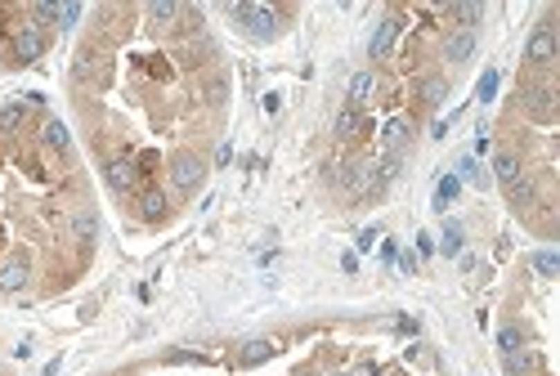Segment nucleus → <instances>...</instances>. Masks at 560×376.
Returning a JSON list of instances; mask_svg holds the SVG:
<instances>
[{"instance_id": "f257e3e1", "label": "nucleus", "mask_w": 560, "mask_h": 376, "mask_svg": "<svg viewBox=\"0 0 560 376\" xmlns=\"http://www.w3.org/2000/svg\"><path fill=\"white\" fill-rule=\"evenodd\" d=\"M229 14L238 18L251 36H260V41H269V36L278 32V14H273V9H264V5H229Z\"/></svg>"}, {"instance_id": "f03ea898", "label": "nucleus", "mask_w": 560, "mask_h": 376, "mask_svg": "<svg viewBox=\"0 0 560 376\" xmlns=\"http://www.w3.org/2000/svg\"><path fill=\"white\" fill-rule=\"evenodd\" d=\"M170 184L179 188V193H193L197 184H202V162H197V157H175V162H170Z\"/></svg>"}, {"instance_id": "7ed1b4c3", "label": "nucleus", "mask_w": 560, "mask_h": 376, "mask_svg": "<svg viewBox=\"0 0 560 376\" xmlns=\"http://www.w3.org/2000/svg\"><path fill=\"white\" fill-rule=\"evenodd\" d=\"M498 350H502V359H507V372H525L529 368V359H525V354H520V350H525V341H520V332H516V327H502V332H498Z\"/></svg>"}, {"instance_id": "20e7f679", "label": "nucleus", "mask_w": 560, "mask_h": 376, "mask_svg": "<svg viewBox=\"0 0 560 376\" xmlns=\"http://www.w3.org/2000/svg\"><path fill=\"white\" fill-rule=\"evenodd\" d=\"M41 50H45L41 27H36V23H23V27L14 32V54H18L23 63H32V59H41Z\"/></svg>"}, {"instance_id": "39448f33", "label": "nucleus", "mask_w": 560, "mask_h": 376, "mask_svg": "<svg viewBox=\"0 0 560 376\" xmlns=\"http://www.w3.org/2000/svg\"><path fill=\"white\" fill-rule=\"evenodd\" d=\"M525 54H529V63H552V54H556V36H552V27H538V32L529 36Z\"/></svg>"}, {"instance_id": "423d86ee", "label": "nucleus", "mask_w": 560, "mask_h": 376, "mask_svg": "<svg viewBox=\"0 0 560 376\" xmlns=\"http://www.w3.org/2000/svg\"><path fill=\"white\" fill-rule=\"evenodd\" d=\"M27 287V260L23 256H9L0 265V291H23Z\"/></svg>"}, {"instance_id": "0eeeda50", "label": "nucleus", "mask_w": 560, "mask_h": 376, "mask_svg": "<svg viewBox=\"0 0 560 376\" xmlns=\"http://www.w3.org/2000/svg\"><path fill=\"white\" fill-rule=\"evenodd\" d=\"M404 144H408V121H404V117L386 121V126H381V148H386V157H399Z\"/></svg>"}, {"instance_id": "6e6552de", "label": "nucleus", "mask_w": 560, "mask_h": 376, "mask_svg": "<svg viewBox=\"0 0 560 376\" xmlns=\"http://www.w3.org/2000/svg\"><path fill=\"white\" fill-rule=\"evenodd\" d=\"M135 162H126V157H117V162H108V184L117 188V193H130L135 188Z\"/></svg>"}, {"instance_id": "1a4fd4ad", "label": "nucleus", "mask_w": 560, "mask_h": 376, "mask_svg": "<svg viewBox=\"0 0 560 376\" xmlns=\"http://www.w3.org/2000/svg\"><path fill=\"white\" fill-rule=\"evenodd\" d=\"M395 36H399V18H381L372 32V41H368V54H386L395 45Z\"/></svg>"}, {"instance_id": "9d476101", "label": "nucleus", "mask_w": 560, "mask_h": 376, "mask_svg": "<svg viewBox=\"0 0 560 376\" xmlns=\"http://www.w3.org/2000/svg\"><path fill=\"white\" fill-rule=\"evenodd\" d=\"M372 90H377L372 72H354V77H350V108H363V103L372 99Z\"/></svg>"}, {"instance_id": "9b49d317", "label": "nucleus", "mask_w": 560, "mask_h": 376, "mask_svg": "<svg viewBox=\"0 0 560 376\" xmlns=\"http://www.w3.org/2000/svg\"><path fill=\"white\" fill-rule=\"evenodd\" d=\"M476 32H458V36H453V41H449V63H467L471 59V54H476Z\"/></svg>"}, {"instance_id": "f8f14e48", "label": "nucleus", "mask_w": 560, "mask_h": 376, "mask_svg": "<svg viewBox=\"0 0 560 376\" xmlns=\"http://www.w3.org/2000/svg\"><path fill=\"white\" fill-rule=\"evenodd\" d=\"M493 175H498V180L502 184H520V162H516V157H511V153H498V157H493Z\"/></svg>"}, {"instance_id": "ddd939ff", "label": "nucleus", "mask_w": 560, "mask_h": 376, "mask_svg": "<svg viewBox=\"0 0 560 376\" xmlns=\"http://www.w3.org/2000/svg\"><path fill=\"white\" fill-rule=\"evenodd\" d=\"M41 135H45V144H50L54 153H68V148H72V135H68V126H63V121H45Z\"/></svg>"}, {"instance_id": "4468645a", "label": "nucleus", "mask_w": 560, "mask_h": 376, "mask_svg": "<svg viewBox=\"0 0 560 376\" xmlns=\"http://www.w3.org/2000/svg\"><path fill=\"white\" fill-rule=\"evenodd\" d=\"M458 193H462V180H458V175H444V180L435 184V211H449V202Z\"/></svg>"}, {"instance_id": "2eb2a0df", "label": "nucleus", "mask_w": 560, "mask_h": 376, "mask_svg": "<svg viewBox=\"0 0 560 376\" xmlns=\"http://www.w3.org/2000/svg\"><path fill=\"white\" fill-rule=\"evenodd\" d=\"M269 354H273V345H269V341H251V345H246V350L238 354V363H242V368H255V363H264Z\"/></svg>"}, {"instance_id": "dca6fc26", "label": "nucleus", "mask_w": 560, "mask_h": 376, "mask_svg": "<svg viewBox=\"0 0 560 376\" xmlns=\"http://www.w3.org/2000/svg\"><path fill=\"white\" fill-rule=\"evenodd\" d=\"M440 251H444V256H462V224H444Z\"/></svg>"}, {"instance_id": "f3484780", "label": "nucleus", "mask_w": 560, "mask_h": 376, "mask_svg": "<svg viewBox=\"0 0 560 376\" xmlns=\"http://www.w3.org/2000/svg\"><path fill=\"white\" fill-rule=\"evenodd\" d=\"M336 135H341V139H354V135H359V108H345V112L336 117Z\"/></svg>"}, {"instance_id": "a211bd4d", "label": "nucleus", "mask_w": 560, "mask_h": 376, "mask_svg": "<svg viewBox=\"0 0 560 376\" xmlns=\"http://www.w3.org/2000/svg\"><path fill=\"white\" fill-rule=\"evenodd\" d=\"M534 269H538L543 278H556V274H560V256H556V251H538V256H534Z\"/></svg>"}, {"instance_id": "6ab92c4d", "label": "nucleus", "mask_w": 560, "mask_h": 376, "mask_svg": "<svg viewBox=\"0 0 560 376\" xmlns=\"http://www.w3.org/2000/svg\"><path fill=\"white\" fill-rule=\"evenodd\" d=\"M139 211H144V220H157V215L166 211V202H161V193H144V206H139Z\"/></svg>"}, {"instance_id": "aec40b11", "label": "nucleus", "mask_w": 560, "mask_h": 376, "mask_svg": "<svg viewBox=\"0 0 560 376\" xmlns=\"http://www.w3.org/2000/svg\"><path fill=\"white\" fill-rule=\"evenodd\" d=\"M458 180H476L480 184V157H462V162H458Z\"/></svg>"}, {"instance_id": "412c9836", "label": "nucleus", "mask_w": 560, "mask_h": 376, "mask_svg": "<svg viewBox=\"0 0 560 376\" xmlns=\"http://www.w3.org/2000/svg\"><path fill=\"white\" fill-rule=\"evenodd\" d=\"M426 103H444V99H449V86H444V81L440 77H435V81H426Z\"/></svg>"}, {"instance_id": "4be33fe9", "label": "nucleus", "mask_w": 560, "mask_h": 376, "mask_svg": "<svg viewBox=\"0 0 560 376\" xmlns=\"http://www.w3.org/2000/svg\"><path fill=\"white\" fill-rule=\"evenodd\" d=\"M453 14H458V23H467V32H471V23L484 14V5H453Z\"/></svg>"}, {"instance_id": "5701e85b", "label": "nucleus", "mask_w": 560, "mask_h": 376, "mask_svg": "<svg viewBox=\"0 0 560 376\" xmlns=\"http://www.w3.org/2000/svg\"><path fill=\"white\" fill-rule=\"evenodd\" d=\"M493 94H498V72H484V77H480V103H489L493 99Z\"/></svg>"}, {"instance_id": "b1692460", "label": "nucleus", "mask_w": 560, "mask_h": 376, "mask_svg": "<svg viewBox=\"0 0 560 376\" xmlns=\"http://www.w3.org/2000/svg\"><path fill=\"white\" fill-rule=\"evenodd\" d=\"M72 229H77V238H81V242H94V233H99V224H94L90 215H77V224H72Z\"/></svg>"}, {"instance_id": "393cba45", "label": "nucleus", "mask_w": 560, "mask_h": 376, "mask_svg": "<svg viewBox=\"0 0 560 376\" xmlns=\"http://www.w3.org/2000/svg\"><path fill=\"white\" fill-rule=\"evenodd\" d=\"M148 14H153V18H170V14H179V5H170V0H153Z\"/></svg>"}, {"instance_id": "a878e982", "label": "nucleus", "mask_w": 560, "mask_h": 376, "mask_svg": "<svg viewBox=\"0 0 560 376\" xmlns=\"http://www.w3.org/2000/svg\"><path fill=\"white\" fill-rule=\"evenodd\" d=\"M77 18H81V5H59V23L63 27H72Z\"/></svg>"}, {"instance_id": "bb28decb", "label": "nucleus", "mask_w": 560, "mask_h": 376, "mask_svg": "<svg viewBox=\"0 0 560 376\" xmlns=\"http://www.w3.org/2000/svg\"><path fill=\"white\" fill-rule=\"evenodd\" d=\"M377 233H381V229H359V251H372L377 247Z\"/></svg>"}, {"instance_id": "cd10ccee", "label": "nucleus", "mask_w": 560, "mask_h": 376, "mask_svg": "<svg viewBox=\"0 0 560 376\" xmlns=\"http://www.w3.org/2000/svg\"><path fill=\"white\" fill-rule=\"evenodd\" d=\"M341 269H345V274H359V251H345V256H341Z\"/></svg>"}, {"instance_id": "c85d7f7f", "label": "nucleus", "mask_w": 560, "mask_h": 376, "mask_svg": "<svg viewBox=\"0 0 560 376\" xmlns=\"http://www.w3.org/2000/svg\"><path fill=\"white\" fill-rule=\"evenodd\" d=\"M36 14H41V18H59V5H54V0H41V5H36Z\"/></svg>"}, {"instance_id": "c756f323", "label": "nucleus", "mask_w": 560, "mask_h": 376, "mask_svg": "<svg viewBox=\"0 0 560 376\" xmlns=\"http://www.w3.org/2000/svg\"><path fill=\"white\" fill-rule=\"evenodd\" d=\"M170 363H202V354H188V350H175V354H170Z\"/></svg>"}, {"instance_id": "7c9ffc66", "label": "nucleus", "mask_w": 560, "mask_h": 376, "mask_svg": "<svg viewBox=\"0 0 560 376\" xmlns=\"http://www.w3.org/2000/svg\"><path fill=\"white\" fill-rule=\"evenodd\" d=\"M395 260H399L404 274H413V269H417V256H413V251H404V256H395Z\"/></svg>"}, {"instance_id": "2f4dec72", "label": "nucleus", "mask_w": 560, "mask_h": 376, "mask_svg": "<svg viewBox=\"0 0 560 376\" xmlns=\"http://www.w3.org/2000/svg\"><path fill=\"white\" fill-rule=\"evenodd\" d=\"M18 117H23V108H5V112H0V126H14Z\"/></svg>"}, {"instance_id": "473e14b6", "label": "nucleus", "mask_w": 560, "mask_h": 376, "mask_svg": "<svg viewBox=\"0 0 560 376\" xmlns=\"http://www.w3.org/2000/svg\"><path fill=\"white\" fill-rule=\"evenodd\" d=\"M511 197H516V202H525V197H534V188H529V184H511Z\"/></svg>"}, {"instance_id": "72a5a7b5", "label": "nucleus", "mask_w": 560, "mask_h": 376, "mask_svg": "<svg viewBox=\"0 0 560 376\" xmlns=\"http://www.w3.org/2000/svg\"><path fill=\"white\" fill-rule=\"evenodd\" d=\"M45 376H59V359H54V363H50V368H45Z\"/></svg>"}]
</instances>
